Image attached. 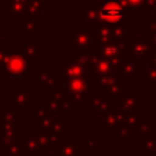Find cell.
Returning a JSON list of instances; mask_svg holds the SVG:
<instances>
[{
    "label": "cell",
    "mask_w": 156,
    "mask_h": 156,
    "mask_svg": "<svg viewBox=\"0 0 156 156\" xmlns=\"http://www.w3.org/2000/svg\"><path fill=\"white\" fill-rule=\"evenodd\" d=\"M50 132L55 133L56 135H58L60 138H65V132H66V123H65V119H55L51 128H50Z\"/></svg>",
    "instance_id": "74e56055"
},
{
    "label": "cell",
    "mask_w": 156,
    "mask_h": 156,
    "mask_svg": "<svg viewBox=\"0 0 156 156\" xmlns=\"http://www.w3.org/2000/svg\"><path fill=\"white\" fill-rule=\"evenodd\" d=\"M4 95H2V93L0 91V106H2V101H4V98H2Z\"/></svg>",
    "instance_id": "f5cc1de1"
},
{
    "label": "cell",
    "mask_w": 156,
    "mask_h": 156,
    "mask_svg": "<svg viewBox=\"0 0 156 156\" xmlns=\"http://www.w3.org/2000/svg\"><path fill=\"white\" fill-rule=\"evenodd\" d=\"M115 108H116L115 107V104L112 101H110V98L108 96H106L104 99V101L101 102V105L98 107V113L101 115V116H104L105 113H107V112H110V111H112Z\"/></svg>",
    "instance_id": "60d3db41"
},
{
    "label": "cell",
    "mask_w": 156,
    "mask_h": 156,
    "mask_svg": "<svg viewBox=\"0 0 156 156\" xmlns=\"http://www.w3.org/2000/svg\"><path fill=\"white\" fill-rule=\"evenodd\" d=\"M41 156H58V152H43Z\"/></svg>",
    "instance_id": "681fc988"
},
{
    "label": "cell",
    "mask_w": 156,
    "mask_h": 156,
    "mask_svg": "<svg viewBox=\"0 0 156 156\" xmlns=\"http://www.w3.org/2000/svg\"><path fill=\"white\" fill-rule=\"evenodd\" d=\"M152 12H154V13H155V15H156V5H155V7H154V9H152Z\"/></svg>",
    "instance_id": "91938a15"
},
{
    "label": "cell",
    "mask_w": 156,
    "mask_h": 156,
    "mask_svg": "<svg viewBox=\"0 0 156 156\" xmlns=\"http://www.w3.org/2000/svg\"><path fill=\"white\" fill-rule=\"evenodd\" d=\"M37 87H46L50 88L52 85L60 84V78L54 73L52 69H38L37 71Z\"/></svg>",
    "instance_id": "2e32d148"
},
{
    "label": "cell",
    "mask_w": 156,
    "mask_h": 156,
    "mask_svg": "<svg viewBox=\"0 0 156 156\" xmlns=\"http://www.w3.org/2000/svg\"><path fill=\"white\" fill-rule=\"evenodd\" d=\"M96 50L104 60L110 62L113 71L118 73L121 65L128 54V40L115 39L112 41L96 45Z\"/></svg>",
    "instance_id": "7a4b0ae2"
},
{
    "label": "cell",
    "mask_w": 156,
    "mask_h": 156,
    "mask_svg": "<svg viewBox=\"0 0 156 156\" xmlns=\"http://www.w3.org/2000/svg\"><path fill=\"white\" fill-rule=\"evenodd\" d=\"M117 127V122H116V115H115V110L105 113L102 116V130L104 132H113Z\"/></svg>",
    "instance_id": "f546056e"
},
{
    "label": "cell",
    "mask_w": 156,
    "mask_h": 156,
    "mask_svg": "<svg viewBox=\"0 0 156 156\" xmlns=\"http://www.w3.org/2000/svg\"><path fill=\"white\" fill-rule=\"evenodd\" d=\"M139 104H143V99L139 98L134 91H124L119 96V107L127 112L136 111V106Z\"/></svg>",
    "instance_id": "9a60e30c"
},
{
    "label": "cell",
    "mask_w": 156,
    "mask_h": 156,
    "mask_svg": "<svg viewBox=\"0 0 156 156\" xmlns=\"http://www.w3.org/2000/svg\"><path fill=\"white\" fill-rule=\"evenodd\" d=\"M2 34H4V28H2V26H0V38L2 37Z\"/></svg>",
    "instance_id": "11a10c76"
},
{
    "label": "cell",
    "mask_w": 156,
    "mask_h": 156,
    "mask_svg": "<svg viewBox=\"0 0 156 156\" xmlns=\"http://www.w3.org/2000/svg\"><path fill=\"white\" fill-rule=\"evenodd\" d=\"M58 156H71L68 154H65V152H58Z\"/></svg>",
    "instance_id": "9f6ffc18"
},
{
    "label": "cell",
    "mask_w": 156,
    "mask_h": 156,
    "mask_svg": "<svg viewBox=\"0 0 156 156\" xmlns=\"http://www.w3.org/2000/svg\"><path fill=\"white\" fill-rule=\"evenodd\" d=\"M102 91H104L105 94H107L108 98H119L124 91H127V90H126V82L121 79L119 82L112 84L111 87L102 89Z\"/></svg>",
    "instance_id": "d4e9b609"
},
{
    "label": "cell",
    "mask_w": 156,
    "mask_h": 156,
    "mask_svg": "<svg viewBox=\"0 0 156 156\" xmlns=\"http://www.w3.org/2000/svg\"><path fill=\"white\" fill-rule=\"evenodd\" d=\"M119 80H121V77H119L118 73H113V74H107V76H100V77H98V84H99L102 89L108 88V87H111L112 84H115V83H117V82H119Z\"/></svg>",
    "instance_id": "d6a6232c"
},
{
    "label": "cell",
    "mask_w": 156,
    "mask_h": 156,
    "mask_svg": "<svg viewBox=\"0 0 156 156\" xmlns=\"http://www.w3.org/2000/svg\"><path fill=\"white\" fill-rule=\"evenodd\" d=\"M0 135L4 140V146L16 141L20 135V123H0Z\"/></svg>",
    "instance_id": "4fadbf2b"
},
{
    "label": "cell",
    "mask_w": 156,
    "mask_h": 156,
    "mask_svg": "<svg viewBox=\"0 0 156 156\" xmlns=\"http://www.w3.org/2000/svg\"><path fill=\"white\" fill-rule=\"evenodd\" d=\"M9 102L15 108H30L32 107V94L24 87H16L9 94Z\"/></svg>",
    "instance_id": "ba28073f"
},
{
    "label": "cell",
    "mask_w": 156,
    "mask_h": 156,
    "mask_svg": "<svg viewBox=\"0 0 156 156\" xmlns=\"http://www.w3.org/2000/svg\"><path fill=\"white\" fill-rule=\"evenodd\" d=\"M127 7H129L132 11L133 10H145L149 9V5L146 0H118Z\"/></svg>",
    "instance_id": "8d00e7d4"
},
{
    "label": "cell",
    "mask_w": 156,
    "mask_h": 156,
    "mask_svg": "<svg viewBox=\"0 0 156 156\" xmlns=\"http://www.w3.org/2000/svg\"><path fill=\"white\" fill-rule=\"evenodd\" d=\"M48 110L49 112L55 116V115H60V102H55V101H48L46 102Z\"/></svg>",
    "instance_id": "ee69618b"
},
{
    "label": "cell",
    "mask_w": 156,
    "mask_h": 156,
    "mask_svg": "<svg viewBox=\"0 0 156 156\" xmlns=\"http://www.w3.org/2000/svg\"><path fill=\"white\" fill-rule=\"evenodd\" d=\"M98 143H99V136H88L87 140H85L87 152L88 154H98L99 152Z\"/></svg>",
    "instance_id": "f35d334b"
},
{
    "label": "cell",
    "mask_w": 156,
    "mask_h": 156,
    "mask_svg": "<svg viewBox=\"0 0 156 156\" xmlns=\"http://www.w3.org/2000/svg\"><path fill=\"white\" fill-rule=\"evenodd\" d=\"M77 107L76 100L72 98H66L63 101L60 102V115H69L72 110Z\"/></svg>",
    "instance_id": "d590c367"
},
{
    "label": "cell",
    "mask_w": 156,
    "mask_h": 156,
    "mask_svg": "<svg viewBox=\"0 0 156 156\" xmlns=\"http://www.w3.org/2000/svg\"><path fill=\"white\" fill-rule=\"evenodd\" d=\"M51 115L48 110V106H46V102H38L37 104V107L32 108L30 110V119L32 121H37L41 117H45V116H49Z\"/></svg>",
    "instance_id": "1f68e13d"
},
{
    "label": "cell",
    "mask_w": 156,
    "mask_h": 156,
    "mask_svg": "<svg viewBox=\"0 0 156 156\" xmlns=\"http://www.w3.org/2000/svg\"><path fill=\"white\" fill-rule=\"evenodd\" d=\"M155 52V46L152 45L149 37H130L128 40V54L130 58L147 60Z\"/></svg>",
    "instance_id": "277c9868"
},
{
    "label": "cell",
    "mask_w": 156,
    "mask_h": 156,
    "mask_svg": "<svg viewBox=\"0 0 156 156\" xmlns=\"http://www.w3.org/2000/svg\"><path fill=\"white\" fill-rule=\"evenodd\" d=\"M43 52V49L35 41H22L20 44V54L27 58H34Z\"/></svg>",
    "instance_id": "ac0fdd59"
},
{
    "label": "cell",
    "mask_w": 156,
    "mask_h": 156,
    "mask_svg": "<svg viewBox=\"0 0 156 156\" xmlns=\"http://www.w3.org/2000/svg\"><path fill=\"white\" fill-rule=\"evenodd\" d=\"M74 58L78 62H80L83 66H85L88 68V71H91L94 68V66L99 62L101 56L99 55V52L96 50V46H93V48H89V49L76 50Z\"/></svg>",
    "instance_id": "9c48e42d"
},
{
    "label": "cell",
    "mask_w": 156,
    "mask_h": 156,
    "mask_svg": "<svg viewBox=\"0 0 156 156\" xmlns=\"http://www.w3.org/2000/svg\"><path fill=\"white\" fill-rule=\"evenodd\" d=\"M65 99H66V90L60 84H56V85L48 88V101L61 102Z\"/></svg>",
    "instance_id": "cb8c5ba5"
},
{
    "label": "cell",
    "mask_w": 156,
    "mask_h": 156,
    "mask_svg": "<svg viewBox=\"0 0 156 156\" xmlns=\"http://www.w3.org/2000/svg\"><path fill=\"white\" fill-rule=\"evenodd\" d=\"M146 2L149 5V9H154L156 5V0H146Z\"/></svg>",
    "instance_id": "c3c4849f"
},
{
    "label": "cell",
    "mask_w": 156,
    "mask_h": 156,
    "mask_svg": "<svg viewBox=\"0 0 156 156\" xmlns=\"http://www.w3.org/2000/svg\"><path fill=\"white\" fill-rule=\"evenodd\" d=\"M94 37L88 26H76L69 32V46L74 50H83L94 46Z\"/></svg>",
    "instance_id": "5b68a950"
},
{
    "label": "cell",
    "mask_w": 156,
    "mask_h": 156,
    "mask_svg": "<svg viewBox=\"0 0 156 156\" xmlns=\"http://www.w3.org/2000/svg\"><path fill=\"white\" fill-rule=\"evenodd\" d=\"M1 112H2V106H0V121H1Z\"/></svg>",
    "instance_id": "680465c9"
},
{
    "label": "cell",
    "mask_w": 156,
    "mask_h": 156,
    "mask_svg": "<svg viewBox=\"0 0 156 156\" xmlns=\"http://www.w3.org/2000/svg\"><path fill=\"white\" fill-rule=\"evenodd\" d=\"M143 65L141 63H138L136 60H133V58H124L122 65H121V68L118 71V74L121 77L122 80H124L126 83L127 82H130L133 79V77L136 74L138 71H143Z\"/></svg>",
    "instance_id": "8fae6325"
},
{
    "label": "cell",
    "mask_w": 156,
    "mask_h": 156,
    "mask_svg": "<svg viewBox=\"0 0 156 156\" xmlns=\"http://www.w3.org/2000/svg\"><path fill=\"white\" fill-rule=\"evenodd\" d=\"M88 74V68L78 62L76 58H66L58 66V78L60 82H66L71 78H85Z\"/></svg>",
    "instance_id": "8992f818"
},
{
    "label": "cell",
    "mask_w": 156,
    "mask_h": 156,
    "mask_svg": "<svg viewBox=\"0 0 156 156\" xmlns=\"http://www.w3.org/2000/svg\"><path fill=\"white\" fill-rule=\"evenodd\" d=\"M30 136L44 149V147H58L60 144L62 143V138L56 135L52 132H39V130H33L30 133Z\"/></svg>",
    "instance_id": "30bf717a"
},
{
    "label": "cell",
    "mask_w": 156,
    "mask_h": 156,
    "mask_svg": "<svg viewBox=\"0 0 156 156\" xmlns=\"http://www.w3.org/2000/svg\"><path fill=\"white\" fill-rule=\"evenodd\" d=\"M132 133L133 132L126 124L117 126L116 129L113 130V135L116 138H118V140L121 143H130L132 141Z\"/></svg>",
    "instance_id": "f1b7e54d"
},
{
    "label": "cell",
    "mask_w": 156,
    "mask_h": 156,
    "mask_svg": "<svg viewBox=\"0 0 156 156\" xmlns=\"http://www.w3.org/2000/svg\"><path fill=\"white\" fill-rule=\"evenodd\" d=\"M141 73L143 82H146L150 88H156V68L152 66H146V68H144Z\"/></svg>",
    "instance_id": "4dcf8cb0"
},
{
    "label": "cell",
    "mask_w": 156,
    "mask_h": 156,
    "mask_svg": "<svg viewBox=\"0 0 156 156\" xmlns=\"http://www.w3.org/2000/svg\"><path fill=\"white\" fill-rule=\"evenodd\" d=\"M91 33H93V37H94L95 46L99 45V44L108 43V41H112V40L117 39L115 37L112 26H96V27H91Z\"/></svg>",
    "instance_id": "7c38bea8"
},
{
    "label": "cell",
    "mask_w": 156,
    "mask_h": 156,
    "mask_svg": "<svg viewBox=\"0 0 156 156\" xmlns=\"http://www.w3.org/2000/svg\"><path fill=\"white\" fill-rule=\"evenodd\" d=\"M136 135L140 136V138H144V136H154L155 133H156V122L151 118V119H147L146 122H143L138 129H136Z\"/></svg>",
    "instance_id": "7402d4cb"
},
{
    "label": "cell",
    "mask_w": 156,
    "mask_h": 156,
    "mask_svg": "<svg viewBox=\"0 0 156 156\" xmlns=\"http://www.w3.org/2000/svg\"><path fill=\"white\" fill-rule=\"evenodd\" d=\"M46 9H48V0H28V10L26 17L37 20V17Z\"/></svg>",
    "instance_id": "d6986e66"
},
{
    "label": "cell",
    "mask_w": 156,
    "mask_h": 156,
    "mask_svg": "<svg viewBox=\"0 0 156 156\" xmlns=\"http://www.w3.org/2000/svg\"><path fill=\"white\" fill-rule=\"evenodd\" d=\"M105 98L106 96H105V93L104 91H93L90 94V96L88 98L87 102H85L87 108L88 110H94V108L98 110V107L101 105V102L104 101Z\"/></svg>",
    "instance_id": "83f0119b"
},
{
    "label": "cell",
    "mask_w": 156,
    "mask_h": 156,
    "mask_svg": "<svg viewBox=\"0 0 156 156\" xmlns=\"http://www.w3.org/2000/svg\"><path fill=\"white\" fill-rule=\"evenodd\" d=\"M146 62H147V66H152L156 68V49H155V52L146 60Z\"/></svg>",
    "instance_id": "bcb514c9"
},
{
    "label": "cell",
    "mask_w": 156,
    "mask_h": 156,
    "mask_svg": "<svg viewBox=\"0 0 156 156\" xmlns=\"http://www.w3.org/2000/svg\"><path fill=\"white\" fill-rule=\"evenodd\" d=\"M4 9L9 10L15 20L21 21L23 17L27 16L28 0H9L7 4H4Z\"/></svg>",
    "instance_id": "5bb4252c"
},
{
    "label": "cell",
    "mask_w": 156,
    "mask_h": 156,
    "mask_svg": "<svg viewBox=\"0 0 156 156\" xmlns=\"http://www.w3.org/2000/svg\"><path fill=\"white\" fill-rule=\"evenodd\" d=\"M21 154H23L22 136H20L16 141L4 146V156H21Z\"/></svg>",
    "instance_id": "484cf974"
},
{
    "label": "cell",
    "mask_w": 156,
    "mask_h": 156,
    "mask_svg": "<svg viewBox=\"0 0 156 156\" xmlns=\"http://www.w3.org/2000/svg\"><path fill=\"white\" fill-rule=\"evenodd\" d=\"M13 52H15V49H12V48H4L2 43H0V69L4 68L5 62L7 61L10 55L13 54Z\"/></svg>",
    "instance_id": "b9f144b4"
},
{
    "label": "cell",
    "mask_w": 156,
    "mask_h": 156,
    "mask_svg": "<svg viewBox=\"0 0 156 156\" xmlns=\"http://www.w3.org/2000/svg\"><path fill=\"white\" fill-rule=\"evenodd\" d=\"M30 69H32L30 58H27L21 54L13 52L5 62L2 72L5 76H13V74H24Z\"/></svg>",
    "instance_id": "52a82bcc"
},
{
    "label": "cell",
    "mask_w": 156,
    "mask_h": 156,
    "mask_svg": "<svg viewBox=\"0 0 156 156\" xmlns=\"http://www.w3.org/2000/svg\"><path fill=\"white\" fill-rule=\"evenodd\" d=\"M58 152H65L71 156H82V143L72 141L69 136H65L58 146Z\"/></svg>",
    "instance_id": "e0dca14e"
},
{
    "label": "cell",
    "mask_w": 156,
    "mask_h": 156,
    "mask_svg": "<svg viewBox=\"0 0 156 156\" xmlns=\"http://www.w3.org/2000/svg\"><path fill=\"white\" fill-rule=\"evenodd\" d=\"M94 4H104L105 1H107V0H91Z\"/></svg>",
    "instance_id": "f907efd6"
},
{
    "label": "cell",
    "mask_w": 156,
    "mask_h": 156,
    "mask_svg": "<svg viewBox=\"0 0 156 156\" xmlns=\"http://www.w3.org/2000/svg\"><path fill=\"white\" fill-rule=\"evenodd\" d=\"M115 115H116V122H117V126H121V124H126V119H127V115L128 112L124 111L123 108L121 107H116L115 108Z\"/></svg>",
    "instance_id": "7bdbcfd3"
},
{
    "label": "cell",
    "mask_w": 156,
    "mask_h": 156,
    "mask_svg": "<svg viewBox=\"0 0 156 156\" xmlns=\"http://www.w3.org/2000/svg\"><path fill=\"white\" fill-rule=\"evenodd\" d=\"M65 83V90L68 93L69 98L76 100L77 104H85L88 100V94L93 93V82L87 78H71Z\"/></svg>",
    "instance_id": "3957f363"
},
{
    "label": "cell",
    "mask_w": 156,
    "mask_h": 156,
    "mask_svg": "<svg viewBox=\"0 0 156 156\" xmlns=\"http://www.w3.org/2000/svg\"><path fill=\"white\" fill-rule=\"evenodd\" d=\"M20 28L21 30L26 34V37L28 38H35L37 34H38V30H37V23H35V20L33 18H29V17H23L21 21H20Z\"/></svg>",
    "instance_id": "ffe728a7"
},
{
    "label": "cell",
    "mask_w": 156,
    "mask_h": 156,
    "mask_svg": "<svg viewBox=\"0 0 156 156\" xmlns=\"http://www.w3.org/2000/svg\"><path fill=\"white\" fill-rule=\"evenodd\" d=\"M143 139V147H141V152L143 154H149V152H154L155 151V139L154 136H144Z\"/></svg>",
    "instance_id": "ab89813d"
},
{
    "label": "cell",
    "mask_w": 156,
    "mask_h": 156,
    "mask_svg": "<svg viewBox=\"0 0 156 156\" xmlns=\"http://www.w3.org/2000/svg\"><path fill=\"white\" fill-rule=\"evenodd\" d=\"M152 119L156 122V108H154V110H152Z\"/></svg>",
    "instance_id": "816d5d0a"
},
{
    "label": "cell",
    "mask_w": 156,
    "mask_h": 156,
    "mask_svg": "<svg viewBox=\"0 0 156 156\" xmlns=\"http://www.w3.org/2000/svg\"><path fill=\"white\" fill-rule=\"evenodd\" d=\"M132 10L118 0H107L104 4H87L80 11V20L89 27L96 26H117L126 24L127 15Z\"/></svg>",
    "instance_id": "6da1fadb"
},
{
    "label": "cell",
    "mask_w": 156,
    "mask_h": 156,
    "mask_svg": "<svg viewBox=\"0 0 156 156\" xmlns=\"http://www.w3.org/2000/svg\"><path fill=\"white\" fill-rule=\"evenodd\" d=\"M154 139H155V145H156V133H155V135H154ZM152 155L156 156V147H155V151L152 152Z\"/></svg>",
    "instance_id": "db71d44e"
},
{
    "label": "cell",
    "mask_w": 156,
    "mask_h": 156,
    "mask_svg": "<svg viewBox=\"0 0 156 156\" xmlns=\"http://www.w3.org/2000/svg\"><path fill=\"white\" fill-rule=\"evenodd\" d=\"M54 116L49 115L45 117H41L39 119H37V130L39 132H49L52 123H54Z\"/></svg>",
    "instance_id": "e575fe53"
},
{
    "label": "cell",
    "mask_w": 156,
    "mask_h": 156,
    "mask_svg": "<svg viewBox=\"0 0 156 156\" xmlns=\"http://www.w3.org/2000/svg\"><path fill=\"white\" fill-rule=\"evenodd\" d=\"M147 37H149V39L151 40L152 45H154L155 49H156V33H155V34H150V35H147Z\"/></svg>",
    "instance_id": "7dc6e473"
},
{
    "label": "cell",
    "mask_w": 156,
    "mask_h": 156,
    "mask_svg": "<svg viewBox=\"0 0 156 156\" xmlns=\"http://www.w3.org/2000/svg\"><path fill=\"white\" fill-rule=\"evenodd\" d=\"M115 71L111 67L110 62L104 60L102 57L99 60V62L94 66V68L91 69V74L94 77H100V76H107V74H113Z\"/></svg>",
    "instance_id": "44dd1931"
},
{
    "label": "cell",
    "mask_w": 156,
    "mask_h": 156,
    "mask_svg": "<svg viewBox=\"0 0 156 156\" xmlns=\"http://www.w3.org/2000/svg\"><path fill=\"white\" fill-rule=\"evenodd\" d=\"M156 33V20H149L147 21V35Z\"/></svg>",
    "instance_id": "f6af8a7d"
},
{
    "label": "cell",
    "mask_w": 156,
    "mask_h": 156,
    "mask_svg": "<svg viewBox=\"0 0 156 156\" xmlns=\"http://www.w3.org/2000/svg\"><path fill=\"white\" fill-rule=\"evenodd\" d=\"M1 123H20V115L10 108H2Z\"/></svg>",
    "instance_id": "836d02e7"
},
{
    "label": "cell",
    "mask_w": 156,
    "mask_h": 156,
    "mask_svg": "<svg viewBox=\"0 0 156 156\" xmlns=\"http://www.w3.org/2000/svg\"><path fill=\"white\" fill-rule=\"evenodd\" d=\"M4 147V140H2V138H1V135H0V147Z\"/></svg>",
    "instance_id": "6f0895ef"
},
{
    "label": "cell",
    "mask_w": 156,
    "mask_h": 156,
    "mask_svg": "<svg viewBox=\"0 0 156 156\" xmlns=\"http://www.w3.org/2000/svg\"><path fill=\"white\" fill-rule=\"evenodd\" d=\"M143 115L138 113L136 111L134 112H128L127 115V119H126V126L132 130V132H136L138 127L143 123Z\"/></svg>",
    "instance_id": "4316f807"
},
{
    "label": "cell",
    "mask_w": 156,
    "mask_h": 156,
    "mask_svg": "<svg viewBox=\"0 0 156 156\" xmlns=\"http://www.w3.org/2000/svg\"><path fill=\"white\" fill-rule=\"evenodd\" d=\"M22 147L24 154H43V147L32 136H22Z\"/></svg>",
    "instance_id": "603a6c76"
}]
</instances>
